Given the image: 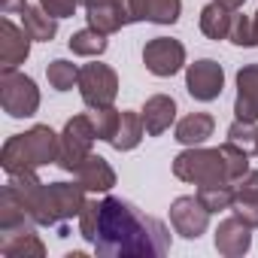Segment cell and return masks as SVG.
Listing matches in <instances>:
<instances>
[{"label":"cell","instance_id":"6da1fadb","mask_svg":"<svg viewBox=\"0 0 258 258\" xmlns=\"http://www.w3.org/2000/svg\"><path fill=\"white\" fill-rule=\"evenodd\" d=\"M94 252L103 258H149V255H167L170 252V234L164 222L140 213L131 201L121 198H103L100 201V222L94 237Z\"/></svg>","mask_w":258,"mask_h":258},{"label":"cell","instance_id":"7a4b0ae2","mask_svg":"<svg viewBox=\"0 0 258 258\" xmlns=\"http://www.w3.org/2000/svg\"><path fill=\"white\" fill-rule=\"evenodd\" d=\"M10 185L22 195L31 219L46 228H58L61 237H67V222L82 213L85 207V188L76 182H40L37 170L13 173Z\"/></svg>","mask_w":258,"mask_h":258},{"label":"cell","instance_id":"3957f363","mask_svg":"<svg viewBox=\"0 0 258 258\" xmlns=\"http://www.w3.org/2000/svg\"><path fill=\"white\" fill-rule=\"evenodd\" d=\"M246 173H249V152L228 140L219 149L188 146L173 158V176L195 185H213V182L237 185Z\"/></svg>","mask_w":258,"mask_h":258},{"label":"cell","instance_id":"277c9868","mask_svg":"<svg viewBox=\"0 0 258 258\" xmlns=\"http://www.w3.org/2000/svg\"><path fill=\"white\" fill-rule=\"evenodd\" d=\"M58 152H61V134H55L49 124H34L31 131L16 134L4 143L0 164L13 176V173L37 170L46 164H58Z\"/></svg>","mask_w":258,"mask_h":258},{"label":"cell","instance_id":"5b68a950","mask_svg":"<svg viewBox=\"0 0 258 258\" xmlns=\"http://www.w3.org/2000/svg\"><path fill=\"white\" fill-rule=\"evenodd\" d=\"M0 103H4L7 115L28 118L40 109V88L31 76L19 70H4L0 73Z\"/></svg>","mask_w":258,"mask_h":258},{"label":"cell","instance_id":"8992f818","mask_svg":"<svg viewBox=\"0 0 258 258\" xmlns=\"http://www.w3.org/2000/svg\"><path fill=\"white\" fill-rule=\"evenodd\" d=\"M97 140L94 134V124H91V115H73L67 118L64 131H61V152H58V167L73 173L88 155H91V143Z\"/></svg>","mask_w":258,"mask_h":258},{"label":"cell","instance_id":"52a82bcc","mask_svg":"<svg viewBox=\"0 0 258 258\" xmlns=\"http://www.w3.org/2000/svg\"><path fill=\"white\" fill-rule=\"evenodd\" d=\"M85 106H109L118 94V76L109 64H85L79 67V82H76Z\"/></svg>","mask_w":258,"mask_h":258},{"label":"cell","instance_id":"ba28073f","mask_svg":"<svg viewBox=\"0 0 258 258\" xmlns=\"http://www.w3.org/2000/svg\"><path fill=\"white\" fill-rule=\"evenodd\" d=\"M143 64L152 76H173L185 64V46L170 37H155L143 46Z\"/></svg>","mask_w":258,"mask_h":258},{"label":"cell","instance_id":"9c48e42d","mask_svg":"<svg viewBox=\"0 0 258 258\" xmlns=\"http://www.w3.org/2000/svg\"><path fill=\"white\" fill-rule=\"evenodd\" d=\"M185 88L201 103L216 100L222 94V88H225V70H222V64L213 61V58H201V61L188 64V70H185Z\"/></svg>","mask_w":258,"mask_h":258},{"label":"cell","instance_id":"30bf717a","mask_svg":"<svg viewBox=\"0 0 258 258\" xmlns=\"http://www.w3.org/2000/svg\"><path fill=\"white\" fill-rule=\"evenodd\" d=\"M170 225L176 234H182L185 240H198L207 225H210V210L201 204V198L195 195H182L170 204Z\"/></svg>","mask_w":258,"mask_h":258},{"label":"cell","instance_id":"8fae6325","mask_svg":"<svg viewBox=\"0 0 258 258\" xmlns=\"http://www.w3.org/2000/svg\"><path fill=\"white\" fill-rule=\"evenodd\" d=\"M85 4V19L91 28H97L100 34H115L121 31L124 25H131L127 22V7H124V0H82Z\"/></svg>","mask_w":258,"mask_h":258},{"label":"cell","instance_id":"7c38bea8","mask_svg":"<svg viewBox=\"0 0 258 258\" xmlns=\"http://www.w3.org/2000/svg\"><path fill=\"white\" fill-rule=\"evenodd\" d=\"M127 22H152V25H173L179 22L182 0H124Z\"/></svg>","mask_w":258,"mask_h":258},{"label":"cell","instance_id":"4fadbf2b","mask_svg":"<svg viewBox=\"0 0 258 258\" xmlns=\"http://www.w3.org/2000/svg\"><path fill=\"white\" fill-rule=\"evenodd\" d=\"M249 246H252V228L240 216H228V219L219 222V228H216V249H219V255L240 258V255L249 252Z\"/></svg>","mask_w":258,"mask_h":258},{"label":"cell","instance_id":"5bb4252c","mask_svg":"<svg viewBox=\"0 0 258 258\" xmlns=\"http://www.w3.org/2000/svg\"><path fill=\"white\" fill-rule=\"evenodd\" d=\"M31 55V37L10 19L0 22V70H16Z\"/></svg>","mask_w":258,"mask_h":258},{"label":"cell","instance_id":"9a60e30c","mask_svg":"<svg viewBox=\"0 0 258 258\" xmlns=\"http://www.w3.org/2000/svg\"><path fill=\"white\" fill-rule=\"evenodd\" d=\"M0 255L4 258H43L46 246L37 237V225L16 228V231H0Z\"/></svg>","mask_w":258,"mask_h":258},{"label":"cell","instance_id":"2e32d148","mask_svg":"<svg viewBox=\"0 0 258 258\" xmlns=\"http://www.w3.org/2000/svg\"><path fill=\"white\" fill-rule=\"evenodd\" d=\"M234 115L240 121H258V64H246L237 73Z\"/></svg>","mask_w":258,"mask_h":258},{"label":"cell","instance_id":"e0dca14e","mask_svg":"<svg viewBox=\"0 0 258 258\" xmlns=\"http://www.w3.org/2000/svg\"><path fill=\"white\" fill-rule=\"evenodd\" d=\"M140 115H143V124H146V134L158 137V134L167 131V127L173 124V118H176V100L167 97V94H152V97H146Z\"/></svg>","mask_w":258,"mask_h":258},{"label":"cell","instance_id":"ac0fdd59","mask_svg":"<svg viewBox=\"0 0 258 258\" xmlns=\"http://www.w3.org/2000/svg\"><path fill=\"white\" fill-rule=\"evenodd\" d=\"M76 182L85 188V191H109L112 185H115V170L109 167V161L106 158H100V155H88L76 170Z\"/></svg>","mask_w":258,"mask_h":258},{"label":"cell","instance_id":"d6986e66","mask_svg":"<svg viewBox=\"0 0 258 258\" xmlns=\"http://www.w3.org/2000/svg\"><path fill=\"white\" fill-rule=\"evenodd\" d=\"M213 127H216V118L210 112H191V115L179 118L176 140L182 146H201V143H207V137H213Z\"/></svg>","mask_w":258,"mask_h":258},{"label":"cell","instance_id":"ffe728a7","mask_svg":"<svg viewBox=\"0 0 258 258\" xmlns=\"http://www.w3.org/2000/svg\"><path fill=\"white\" fill-rule=\"evenodd\" d=\"M143 134H146L143 115H140V112H131V109H124V112H121V121H118V131H115V137L109 140V146L118 149V152H131V149L140 146Z\"/></svg>","mask_w":258,"mask_h":258},{"label":"cell","instance_id":"44dd1931","mask_svg":"<svg viewBox=\"0 0 258 258\" xmlns=\"http://www.w3.org/2000/svg\"><path fill=\"white\" fill-rule=\"evenodd\" d=\"M22 28L28 31V37L31 40H40V43H49L55 34H58V19L55 16H49L43 7H25L22 13Z\"/></svg>","mask_w":258,"mask_h":258},{"label":"cell","instance_id":"7402d4cb","mask_svg":"<svg viewBox=\"0 0 258 258\" xmlns=\"http://www.w3.org/2000/svg\"><path fill=\"white\" fill-rule=\"evenodd\" d=\"M231 19H234V10L222 7L219 0L207 4V7L201 10V31H204V37H210V40H228V34H231Z\"/></svg>","mask_w":258,"mask_h":258},{"label":"cell","instance_id":"603a6c76","mask_svg":"<svg viewBox=\"0 0 258 258\" xmlns=\"http://www.w3.org/2000/svg\"><path fill=\"white\" fill-rule=\"evenodd\" d=\"M70 52L79 58H97L106 52V34H100L97 28H82L70 37Z\"/></svg>","mask_w":258,"mask_h":258},{"label":"cell","instance_id":"cb8c5ba5","mask_svg":"<svg viewBox=\"0 0 258 258\" xmlns=\"http://www.w3.org/2000/svg\"><path fill=\"white\" fill-rule=\"evenodd\" d=\"M234 185L228 182H213V185H201L198 188V198L201 204L210 210V213H222V210H231L234 207Z\"/></svg>","mask_w":258,"mask_h":258},{"label":"cell","instance_id":"d4e9b609","mask_svg":"<svg viewBox=\"0 0 258 258\" xmlns=\"http://www.w3.org/2000/svg\"><path fill=\"white\" fill-rule=\"evenodd\" d=\"M234 188H237L234 191V207H231L234 216H240L249 228H258V191L243 185V182H237Z\"/></svg>","mask_w":258,"mask_h":258},{"label":"cell","instance_id":"484cf974","mask_svg":"<svg viewBox=\"0 0 258 258\" xmlns=\"http://www.w3.org/2000/svg\"><path fill=\"white\" fill-rule=\"evenodd\" d=\"M91 124H94V134H97V140H112L115 137V131H118V121H121V112L109 103V106H94L91 112Z\"/></svg>","mask_w":258,"mask_h":258},{"label":"cell","instance_id":"4316f807","mask_svg":"<svg viewBox=\"0 0 258 258\" xmlns=\"http://www.w3.org/2000/svg\"><path fill=\"white\" fill-rule=\"evenodd\" d=\"M46 76H49V85L55 91H70L76 82H79V67L73 61H64V58H55L49 67H46Z\"/></svg>","mask_w":258,"mask_h":258},{"label":"cell","instance_id":"83f0119b","mask_svg":"<svg viewBox=\"0 0 258 258\" xmlns=\"http://www.w3.org/2000/svg\"><path fill=\"white\" fill-rule=\"evenodd\" d=\"M228 40H231L234 46H246V49L258 46V34H255V19H252V16H240V13H234V19H231V34H228Z\"/></svg>","mask_w":258,"mask_h":258},{"label":"cell","instance_id":"f1b7e54d","mask_svg":"<svg viewBox=\"0 0 258 258\" xmlns=\"http://www.w3.org/2000/svg\"><path fill=\"white\" fill-rule=\"evenodd\" d=\"M255 137H258V127L255 121H240L234 118V124L228 127V143L246 149V152H255Z\"/></svg>","mask_w":258,"mask_h":258},{"label":"cell","instance_id":"f546056e","mask_svg":"<svg viewBox=\"0 0 258 258\" xmlns=\"http://www.w3.org/2000/svg\"><path fill=\"white\" fill-rule=\"evenodd\" d=\"M76 219H79V234H82L88 243H94V237H97V222H100V204H97V201H85V207H82V213H79Z\"/></svg>","mask_w":258,"mask_h":258},{"label":"cell","instance_id":"4dcf8cb0","mask_svg":"<svg viewBox=\"0 0 258 258\" xmlns=\"http://www.w3.org/2000/svg\"><path fill=\"white\" fill-rule=\"evenodd\" d=\"M79 4H82V0H40V7H43L49 16H55V19H67V16H73Z\"/></svg>","mask_w":258,"mask_h":258},{"label":"cell","instance_id":"1f68e13d","mask_svg":"<svg viewBox=\"0 0 258 258\" xmlns=\"http://www.w3.org/2000/svg\"><path fill=\"white\" fill-rule=\"evenodd\" d=\"M28 4H25V0H0V13H4V16H13V13H22Z\"/></svg>","mask_w":258,"mask_h":258},{"label":"cell","instance_id":"d6a6232c","mask_svg":"<svg viewBox=\"0 0 258 258\" xmlns=\"http://www.w3.org/2000/svg\"><path fill=\"white\" fill-rule=\"evenodd\" d=\"M240 182H243V185H249V188H255V191H258V170H249V173H246V176H243V179H240Z\"/></svg>","mask_w":258,"mask_h":258},{"label":"cell","instance_id":"836d02e7","mask_svg":"<svg viewBox=\"0 0 258 258\" xmlns=\"http://www.w3.org/2000/svg\"><path fill=\"white\" fill-rule=\"evenodd\" d=\"M219 4H222V7H228V10H240L246 0H219Z\"/></svg>","mask_w":258,"mask_h":258},{"label":"cell","instance_id":"e575fe53","mask_svg":"<svg viewBox=\"0 0 258 258\" xmlns=\"http://www.w3.org/2000/svg\"><path fill=\"white\" fill-rule=\"evenodd\" d=\"M252 19H255V34H258V13H255V16H252Z\"/></svg>","mask_w":258,"mask_h":258},{"label":"cell","instance_id":"d590c367","mask_svg":"<svg viewBox=\"0 0 258 258\" xmlns=\"http://www.w3.org/2000/svg\"><path fill=\"white\" fill-rule=\"evenodd\" d=\"M255 152H258V137H255Z\"/></svg>","mask_w":258,"mask_h":258}]
</instances>
